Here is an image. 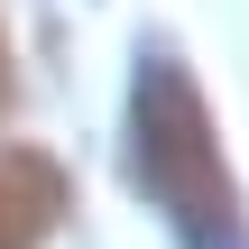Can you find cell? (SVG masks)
Segmentation results:
<instances>
[{
  "mask_svg": "<svg viewBox=\"0 0 249 249\" xmlns=\"http://www.w3.org/2000/svg\"><path fill=\"white\" fill-rule=\"evenodd\" d=\"M129 176L148 185V203L176 222L185 249H249V203L222 166L203 83L166 46L139 55V83H129Z\"/></svg>",
  "mask_w": 249,
  "mask_h": 249,
  "instance_id": "cell-1",
  "label": "cell"
},
{
  "mask_svg": "<svg viewBox=\"0 0 249 249\" xmlns=\"http://www.w3.org/2000/svg\"><path fill=\"white\" fill-rule=\"evenodd\" d=\"M65 213V176L37 148H0V249H37Z\"/></svg>",
  "mask_w": 249,
  "mask_h": 249,
  "instance_id": "cell-2",
  "label": "cell"
},
{
  "mask_svg": "<svg viewBox=\"0 0 249 249\" xmlns=\"http://www.w3.org/2000/svg\"><path fill=\"white\" fill-rule=\"evenodd\" d=\"M9 92H18V83H9V37H0V111H9Z\"/></svg>",
  "mask_w": 249,
  "mask_h": 249,
  "instance_id": "cell-3",
  "label": "cell"
}]
</instances>
